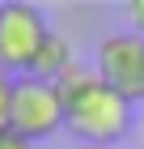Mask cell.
<instances>
[{
  "label": "cell",
  "instance_id": "6da1fadb",
  "mask_svg": "<svg viewBox=\"0 0 144 149\" xmlns=\"http://www.w3.org/2000/svg\"><path fill=\"white\" fill-rule=\"evenodd\" d=\"M64 94V128L81 145H119L132 128V102H123L114 90H106L93 68H72L55 81Z\"/></svg>",
  "mask_w": 144,
  "mask_h": 149
},
{
  "label": "cell",
  "instance_id": "7a4b0ae2",
  "mask_svg": "<svg viewBox=\"0 0 144 149\" xmlns=\"http://www.w3.org/2000/svg\"><path fill=\"white\" fill-rule=\"evenodd\" d=\"M64 128V94L55 81L43 77H13V102H9V132L25 145L51 141Z\"/></svg>",
  "mask_w": 144,
  "mask_h": 149
},
{
  "label": "cell",
  "instance_id": "3957f363",
  "mask_svg": "<svg viewBox=\"0 0 144 149\" xmlns=\"http://www.w3.org/2000/svg\"><path fill=\"white\" fill-rule=\"evenodd\" d=\"M51 38L43 9L30 0H0V68L9 77H25Z\"/></svg>",
  "mask_w": 144,
  "mask_h": 149
},
{
  "label": "cell",
  "instance_id": "277c9868",
  "mask_svg": "<svg viewBox=\"0 0 144 149\" xmlns=\"http://www.w3.org/2000/svg\"><path fill=\"white\" fill-rule=\"evenodd\" d=\"M93 77L106 90H114L123 102H144V38H136L132 30L106 34L93 56Z\"/></svg>",
  "mask_w": 144,
  "mask_h": 149
},
{
  "label": "cell",
  "instance_id": "5b68a950",
  "mask_svg": "<svg viewBox=\"0 0 144 149\" xmlns=\"http://www.w3.org/2000/svg\"><path fill=\"white\" fill-rule=\"evenodd\" d=\"M76 64V56H72V43L68 38H59L55 30H51V38L43 43V51H38V60H34L30 77H43V81H59L68 68Z\"/></svg>",
  "mask_w": 144,
  "mask_h": 149
},
{
  "label": "cell",
  "instance_id": "8992f818",
  "mask_svg": "<svg viewBox=\"0 0 144 149\" xmlns=\"http://www.w3.org/2000/svg\"><path fill=\"white\" fill-rule=\"evenodd\" d=\"M9 102H13V77L0 68V132L9 128Z\"/></svg>",
  "mask_w": 144,
  "mask_h": 149
},
{
  "label": "cell",
  "instance_id": "52a82bcc",
  "mask_svg": "<svg viewBox=\"0 0 144 149\" xmlns=\"http://www.w3.org/2000/svg\"><path fill=\"white\" fill-rule=\"evenodd\" d=\"M127 22H132V34L144 38V0H132L127 4Z\"/></svg>",
  "mask_w": 144,
  "mask_h": 149
},
{
  "label": "cell",
  "instance_id": "ba28073f",
  "mask_svg": "<svg viewBox=\"0 0 144 149\" xmlns=\"http://www.w3.org/2000/svg\"><path fill=\"white\" fill-rule=\"evenodd\" d=\"M0 149H34V145H25L21 136H13L9 128H4V132H0Z\"/></svg>",
  "mask_w": 144,
  "mask_h": 149
},
{
  "label": "cell",
  "instance_id": "9c48e42d",
  "mask_svg": "<svg viewBox=\"0 0 144 149\" xmlns=\"http://www.w3.org/2000/svg\"><path fill=\"white\" fill-rule=\"evenodd\" d=\"M76 149H110V145H76Z\"/></svg>",
  "mask_w": 144,
  "mask_h": 149
},
{
  "label": "cell",
  "instance_id": "30bf717a",
  "mask_svg": "<svg viewBox=\"0 0 144 149\" xmlns=\"http://www.w3.org/2000/svg\"><path fill=\"white\" fill-rule=\"evenodd\" d=\"M140 136H144V119H140Z\"/></svg>",
  "mask_w": 144,
  "mask_h": 149
}]
</instances>
